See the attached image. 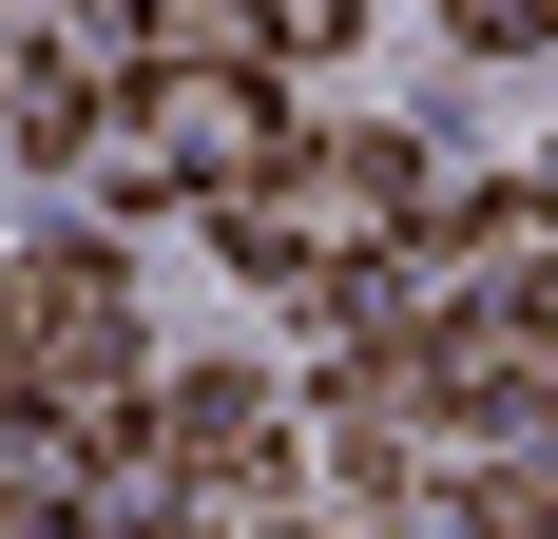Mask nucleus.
<instances>
[{
  "mask_svg": "<svg viewBox=\"0 0 558 539\" xmlns=\"http://www.w3.org/2000/svg\"><path fill=\"white\" fill-rule=\"evenodd\" d=\"M404 193H424V173H404L386 135H347V155H270V173H251V193H231V251H251V270H289V289H308V270H328V251H366V231H386Z\"/></svg>",
  "mask_w": 558,
  "mask_h": 539,
  "instance_id": "obj_1",
  "label": "nucleus"
},
{
  "mask_svg": "<svg viewBox=\"0 0 558 539\" xmlns=\"http://www.w3.org/2000/svg\"><path fill=\"white\" fill-rule=\"evenodd\" d=\"M444 539H558V482H462Z\"/></svg>",
  "mask_w": 558,
  "mask_h": 539,
  "instance_id": "obj_2",
  "label": "nucleus"
}]
</instances>
